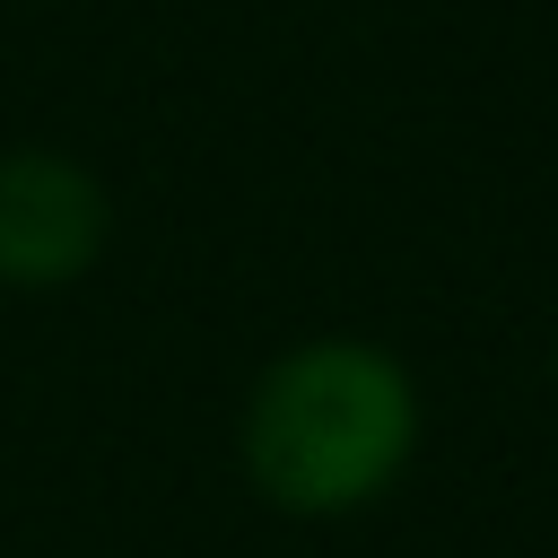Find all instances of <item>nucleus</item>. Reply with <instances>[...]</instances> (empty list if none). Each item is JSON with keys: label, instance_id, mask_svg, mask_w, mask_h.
Segmentation results:
<instances>
[{"label": "nucleus", "instance_id": "1", "mask_svg": "<svg viewBox=\"0 0 558 558\" xmlns=\"http://www.w3.org/2000/svg\"><path fill=\"white\" fill-rule=\"evenodd\" d=\"M418 453V384L375 340H305L244 401V471L288 514H357Z\"/></svg>", "mask_w": 558, "mask_h": 558}, {"label": "nucleus", "instance_id": "2", "mask_svg": "<svg viewBox=\"0 0 558 558\" xmlns=\"http://www.w3.org/2000/svg\"><path fill=\"white\" fill-rule=\"evenodd\" d=\"M105 244V192L70 157H0V279L61 288Z\"/></svg>", "mask_w": 558, "mask_h": 558}, {"label": "nucleus", "instance_id": "3", "mask_svg": "<svg viewBox=\"0 0 558 558\" xmlns=\"http://www.w3.org/2000/svg\"><path fill=\"white\" fill-rule=\"evenodd\" d=\"M549 384H558V340H549Z\"/></svg>", "mask_w": 558, "mask_h": 558}]
</instances>
